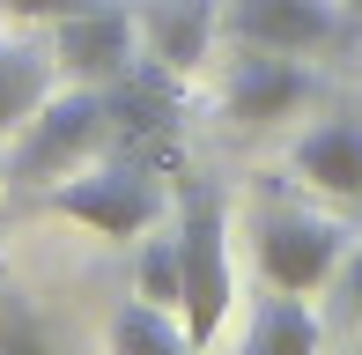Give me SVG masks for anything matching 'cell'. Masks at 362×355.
<instances>
[{
    "instance_id": "6da1fadb",
    "label": "cell",
    "mask_w": 362,
    "mask_h": 355,
    "mask_svg": "<svg viewBox=\"0 0 362 355\" xmlns=\"http://www.w3.org/2000/svg\"><path fill=\"white\" fill-rule=\"evenodd\" d=\"M45 215H67L81 230L111 237V245H126V237H148L163 222V178L134 163V156H96V163H81L67 178H52V185H37Z\"/></svg>"
},
{
    "instance_id": "7a4b0ae2",
    "label": "cell",
    "mask_w": 362,
    "mask_h": 355,
    "mask_svg": "<svg viewBox=\"0 0 362 355\" xmlns=\"http://www.w3.org/2000/svg\"><path fill=\"white\" fill-rule=\"evenodd\" d=\"M111 149V104L104 89L74 82V89H52L23 126H15V149H8V178L15 185H52L81 163Z\"/></svg>"
},
{
    "instance_id": "3957f363",
    "label": "cell",
    "mask_w": 362,
    "mask_h": 355,
    "mask_svg": "<svg viewBox=\"0 0 362 355\" xmlns=\"http://www.w3.org/2000/svg\"><path fill=\"white\" fill-rule=\"evenodd\" d=\"M177 267H185V289H177V318H185V348H207L222 333L229 303H237V267H229V215L215 192H192L177 207Z\"/></svg>"
},
{
    "instance_id": "277c9868",
    "label": "cell",
    "mask_w": 362,
    "mask_h": 355,
    "mask_svg": "<svg viewBox=\"0 0 362 355\" xmlns=\"http://www.w3.org/2000/svg\"><path fill=\"white\" fill-rule=\"evenodd\" d=\"M340 260H348V230L333 215H310V207H267L259 215V274H267V289L318 296V289H333Z\"/></svg>"
},
{
    "instance_id": "5b68a950",
    "label": "cell",
    "mask_w": 362,
    "mask_h": 355,
    "mask_svg": "<svg viewBox=\"0 0 362 355\" xmlns=\"http://www.w3.org/2000/svg\"><path fill=\"white\" fill-rule=\"evenodd\" d=\"M134 52H141V15H126L119 0H96V8L52 23V59H59L67 82L104 89V82H119L134 67Z\"/></svg>"
},
{
    "instance_id": "8992f818",
    "label": "cell",
    "mask_w": 362,
    "mask_h": 355,
    "mask_svg": "<svg viewBox=\"0 0 362 355\" xmlns=\"http://www.w3.org/2000/svg\"><path fill=\"white\" fill-rule=\"evenodd\" d=\"M310 96V67L303 52H267V45H237L229 59V82H222V104L237 126H281L288 111H303Z\"/></svg>"
},
{
    "instance_id": "52a82bcc",
    "label": "cell",
    "mask_w": 362,
    "mask_h": 355,
    "mask_svg": "<svg viewBox=\"0 0 362 355\" xmlns=\"http://www.w3.org/2000/svg\"><path fill=\"white\" fill-rule=\"evenodd\" d=\"M340 0H222V37L267 45V52H318L340 37Z\"/></svg>"
},
{
    "instance_id": "ba28073f",
    "label": "cell",
    "mask_w": 362,
    "mask_h": 355,
    "mask_svg": "<svg viewBox=\"0 0 362 355\" xmlns=\"http://www.w3.org/2000/svg\"><path fill=\"white\" fill-rule=\"evenodd\" d=\"M222 37V0H148L141 8V45L163 74H192Z\"/></svg>"
},
{
    "instance_id": "9c48e42d",
    "label": "cell",
    "mask_w": 362,
    "mask_h": 355,
    "mask_svg": "<svg viewBox=\"0 0 362 355\" xmlns=\"http://www.w3.org/2000/svg\"><path fill=\"white\" fill-rule=\"evenodd\" d=\"M288 163H296L303 185L333 192V200H362V111H340V119L310 126Z\"/></svg>"
},
{
    "instance_id": "30bf717a",
    "label": "cell",
    "mask_w": 362,
    "mask_h": 355,
    "mask_svg": "<svg viewBox=\"0 0 362 355\" xmlns=\"http://www.w3.org/2000/svg\"><path fill=\"white\" fill-rule=\"evenodd\" d=\"M52 89H59V59L30 52V45H15V37H0V134H15Z\"/></svg>"
},
{
    "instance_id": "8fae6325",
    "label": "cell",
    "mask_w": 362,
    "mask_h": 355,
    "mask_svg": "<svg viewBox=\"0 0 362 355\" xmlns=\"http://www.w3.org/2000/svg\"><path fill=\"white\" fill-rule=\"evenodd\" d=\"M318 333H325L318 311H310L303 296H288V289H274V296L259 303L244 348H252V355H310V348H318Z\"/></svg>"
},
{
    "instance_id": "7c38bea8",
    "label": "cell",
    "mask_w": 362,
    "mask_h": 355,
    "mask_svg": "<svg viewBox=\"0 0 362 355\" xmlns=\"http://www.w3.org/2000/svg\"><path fill=\"white\" fill-rule=\"evenodd\" d=\"M111 348H185V318L170 311V303H148V296H134L119 318H111Z\"/></svg>"
},
{
    "instance_id": "4fadbf2b",
    "label": "cell",
    "mask_w": 362,
    "mask_h": 355,
    "mask_svg": "<svg viewBox=\"0 0 362 355\" xmlns=\"http://www.w3.org/2000/svg\"><path fill=\"white\" fill-rule=\"evenodd\" d=\"M177 289H185V267H177V230H163V237L148 230V237H141V296L177 311Z\"/></svg>"
},
{
    "instance_id": "5bb4252c",
    "label": "cell",
    "mask_w": 362,
    "mask_h": 355,
    "mask_svg": "<svg viewBox=\"0 0 362 355\" xmlns=\"http://www.w3.org/2000/svg\"><path fill=\"white\" fill-rule=\"evenodd\" d=\"M333 303H340V318L362 326V245H348V260H340V274H333Z\"/></svg>"
},
{
    "instance_id": "9a60e30c",
    "label": "cell",
    "mask_w": 362,
    "mask_h": 355,
    "mask_svg": "<svg viewBox=\"0 0 362 355\" xmlns=\"http://www.w3.org/2000/svg\"><path fill=\"white\" fill-rule=\"evenodd\" d=\"M0 8H8L15 23H67V15L96 8V0H0Z\"/></svg>"
},
{
    "instance_id": "2e32d148",
    "label": "cell",
    "mask_w": 362,
    "mask_h": 355,
    "mask_svg": "<svg viewBox=\"0 0 362 355\" xmlns=\"http://www.w3.org/2000/svg\"><path fill=\"white\" fill-rule=\"evenodd\" d=\"M340 8H348V15H362V0H340Z\"/></svg>"
}]
</instances>
